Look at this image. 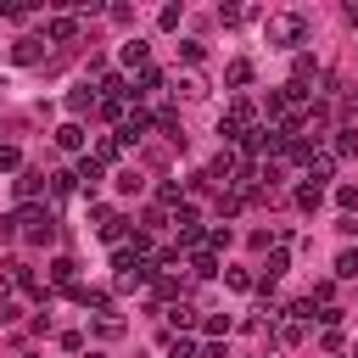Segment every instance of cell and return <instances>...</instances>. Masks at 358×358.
Returning <instances> with one entry per match:
<instances>
[{"label":"cell","instance_id":"1","mask_svg":"<svg viewBox=\"0 0 358 358\" xmlns=\"http://www.w3.org/2000/svg\"><path fill=\"white\" fill-rule=\"evenodd\" d=\"M263 39H268L274 50H291V45H302V39H308V17L280 11V17H268V22H263Z\"/></svg>","mask_w":358,"mask_h":358},{"label":"cell","instance_id":"2","mask_svg":"<svg viewBox=\"0 0 358 358\" xmlns=\"http://www.w3.org/2000/svg\"><path fill=\"white\" fill-rule=\"evenodd\" d=\"M151 123H157V117L134 106V117H123V129H117V140H123V145H134V140H145V134H151Z\"/></svg>","mask_w":358,"mask_h":358},{"label":"cell","instance_id":"3","mask_svg":"<svg viewBox=\"0 0 358 358\" xmlns=\"http://www.w3.org/2000/svg\"><path fill=\"white\" fill-rule=\"evenodd\" d=\"M101 179H106V162H95V157H78V185H84V196H90Z\"/></svg>","mask_w":358,"mask_h":358},{"label":"cell","instance_id":"4","mask_svg":"<svg viewBox=\"0 0 358 358\" xmlns=\"http://www.w3.org/2000/svg\"><path fill=\"white\" fill-rule=\"evenodd\" d=\"M90 106H101V95H95L90 84H73V90H67V112H90Z\"/></svg>","mask_w":358,"mask_h":358},{"label":"cell","instance_id":"5","mask_svg":"<svg viewBox=\"0 0 358 358\" xmlns=\"http://www.w3.org/2000/svg\"><path fill=\"white\" fill-rule=\"evenodd\" d=\"M229 173H241V162H235V151H218V157H213V168H207V179L229 185Z\"/></svg>","mask_w":358,"mask_h":358},{"label":"cell","instance_id":"6","mask_svg":"<svg viewBox=\"0 0 358 358\" xmlns=\"http://www.w3.org/2000/svg\"><path fill=\"white\" fill-rule=\"evenodd\" d=\"M39 45H45V39H34V34H22V39L11 45V56H17L22 67H34V62H39Z\"/></svg>","mask_w":358,"mask_h":358},{"label":"cell","instance_id":"7","mask_svg":"<svg viewBox=\"0 0 358 358\" xmlns=\"http://www.w3.org/2000/svg\"><path fill=\"white\" fill-rule=\"evenodd\" d=\"M224 84H229V90H241V84H252V62H246V56H235V62L224 67Z\"/></svg>","mask_w":358,"mask_h":358},{"label":"cell","instance_id":"8","mask_svg":"<svg viewBox=\"0 0 358 358\" xmlns=\"http://www.w3.org/2000/svg\"><path fill=\"white\" fill-rule=\"evenodd\" d=\"M330 157H358V129H336V140H330Z\"/></svg>","mask_w":358,"mask_h":358},{"label":"cell","instance_id":"9","mask_svg":"<svg viewBox=\"0 0 358 358\" xmlns=\"http://www.w3.org/2000/svg\"><path fill=\"white\" fill-rule=\"evenodd\" d=\"M11 185H17V196H22V201H28V196H39V190H45V185H50V179H45V173H39V168H28V173H22V179H11Z\"/></svg>","mask_w":358,"mask_h":358},{"label":"cell","instance_id":"10","mask_svg":"<svg viewBox=\"0 0 358 358\" xmlns=\"http://www.w3.org/2000/svg\"><path fill=\"white\" fill-rule=\"evenodd\" d=\"M56 145H62V151H84V129H78V123H62V129H56Z\"/></svg>","mask_w":358,"mask_h":358},{"label":"cell","instance_id":"11","mask_svg":"<svg viewBox=\"0 0 358 358\" xmlns=\"http://www.w3.org/2000/svg\"><path fill=\"white\" fill-rule=\"evenodd\" d=\"M330 168H336V157H308V185H319V190H324Z\"/></svg>","mask_w":358,"mask_h":358},{"label":"cell","instance_id":"12","mask_svg":"<svg viewBox=\"0 0 358 358\" xmlns=\"http://www.w3.org/2000/svg\"><path fill=\"white\" fill-rule=\"evenodd\" d=\"M296 207H302V213H319V207H324V190H319V185H296Z\"/></svg>","mask_w":358,"mask_h":358},{"label":"cell","instance_id":"13","mask_svg":"<svg viewBox=\"0 0 358 358\" xmlns=\"http://www.w3.org/2000/svg\"><path fill=\"white\" fill-rule=\"evenodd\" d=\"M285 263H291V257H285V252L274 246V252H268V268H263V291H268V285H274V280L285 274Z\"/></svg>","mask_w":358,"mask_h":358},{"label":"cell","instance_id":"14","mask_svg":"<svg viewBox=\"0 0 358 358\" xmlns=\"http://www.w3.org/2000/svg\"><path fill=\"white\" fill-rule=\"evenodd\" d=\"M123 67H140L145 73V39H129L123 45Z\"/></svg>","mask_w":358,"mask_h":358},{"label":"cell","instance_id":"15","mask_svg":"<svg viewBox=\"0 0 358 358\" xmlns=\"http://www.w3.org/2000/svg\"><path fill=\"white\" fill-rule=\"evenodd\" d=\"M190 274H196V280H213V274H218L213 252H196V257H190Z\"/></svg>","mask_w":358,"mask_h":358},{"label":"cell","instance_id":"16","mask_svg":"<svg viewBox=\"0 0 358 358\" xmlns=\"http://www.w3.org/2000/svg\"><path fill=\"white\" fill-rule=\"evenodd\" d=\"M117 157H123V140H117V134H112V140H101V145H95V162H117Z\"/></svg>","mask_w":358,"mask_h":358},{"label":"cell","instance_id":"17","mask_svg":"<svg viewBox=\"0 0 358 358\" xmlns=\"http://www.w3.org/2000/svg\"><path fill=\"white\" fill-rule=\"evenodd\" d=\"M73 268H78L73 257H56V263H50V280H56V285H73Z\"/></svg>","mask_w":358,"mask_h":358},{"label":"cell","instance_id":"18","mask_svg":"<svg viewBox=\"0 0 358 358\" xmlns=\"http://www.w3.org/2000/svg\"><path fill=\"white\" fill-rule=\"evenodd\" d=\"M168 324H173V330H190V324H196V308H185V302L168 308Z\"/></svg>","mask_w":358,"mask_h":358},{"label":"cell","instance_id":"19","mask_svg":"<svg viewBox=\"0 0 358 358\" xmlns=\"http://www.w3.org/2000/svg\"><path fill=\"white\" fill-rule=\"evenodd\" d=\"M73 34H78L73 17H50V39H73Z\"/></svg>","mask_w":358,"mask_h":358},{"label":"cell","instance_id":"20","mask_svg":"<svg viewBox=\"0 0 358 358\" xmlns=\"http://www.w3.org/2000/svg\"><path fill=\"white\" fill-rule=\"evenodd\" d=\"M179 95H185V101H201V95H207V84L190 73V78H179Z\"/></svg>","mask_w":358,"mask_h":358},{"label":"cell","instance_id":"21","mask_svg":"<svg viewBox=\"0 0 358 358\" xmlns=\"http://www.w3.org/2000/svg\"><path fill=\"white\" fill-rule=\"evenodd\" d=\"M224 285H229V291H252V274H246V268H224Z\"/></svg>","mask_w":358,"mask_h":358},{"label":"cell","instance_id":"22","mask_svg":"<svg viewBox=\"0 0 358 358\" xmlns=\"http://www.w3.org/2000/svg\"><path fill=\"white\" fill-rule=\"evenodd\" d=\"M336 274H341V280H358V252H341V257H336Z\"/></svg>","mask_w":358,"mask_h":358},{"label":"cell","instance_id":"23","mask_svg":"<svg viewBox=\"0 0 358 358\" xmlns=\"http://www.w3.org/2000/svg\"><path fill=\"white\" fill-rule=\"evenodd\" d=\"M201 330H207V336H224V330H229V313H213V319H201Z\"/></svg>","mask_w":358,"mask_h":358},{"label":"cell","instance_id":"24","mask_svg":"<svg viewBox=\"0 0 358 358\" xmlns=\"http://www.w3.org/2000/svg\"><path fill=\"white\" fill-rule=\"evenodd\" d=\"M157 201L162 207H179V185H157Z\"/></svg>","mask_w":358,"mask_h":358},{"label":"cell","instance_id":"25","mask_svg":"<svg viewBox=\"0 0 358 358\" xmlns=\"http://www.w3.org/2000/svg\"><path fill=\"white\" fill-rule=\"evenodd\" d=\"M336 201L341 207H358V185H336Z\"/></svg>","mask_w":358,"mask_h":358},{"label":"cell","instance_id":"26","mask_svg":"<svg viewBox=\"0 0 358 358\" xmlns=\"http://www.w3.org/2000/svg\"><path fill=\"white\" fill-rule=\"evenodd\" d=\"M168 358H196V347H190V341L179 336V341H168Z\"/></svg>","mask_w":358,"mask_h":358},{"label":"cell","instance_id":"27","mask_svg":"<svg viewBox=\"0 0 358 358\" xmlns=\"http://www.w3.org/2000/svg\"><path fill=\"white\" fill-rule=\"evenodd\" d=\"M17 162H22V151L17 145H0V168H17Z\"/></svg>","mask_w":358,"mask_h":358},{"label":"cell","instance_id":"28","mask_svg":"<svg viewBox=\"0 0 358 358\" xmlns=\"http://www.w3.org/2000/svg\"><path fill=\"white\" fill-rule=\"evenodd\" d=\"M196 358H224V347H218V341H213V347H201V352H196Z\"/></svg>","mask_w":358,"mask_h":358},{"label":"cell","instance_id":"29","mask_svg":"<svg viewBox=\"0 0 358 358\" xmlns=\"http://www.w3.org/2000/svg\"><path fill=\"white\" fill-rule=\"evenodd\" d=\"M347 112H352V117H358V90H352V95H347Z\"/></svg>","mask_w":358,"mask_h":358},{"label":"cell","instance_id":"30","mask_svg":"<svg viewBox=\"0 0 358 358\" xmlns=\"http://www.w3.org/2000/svg\"><path fill=\"white\" fill-rule=\"evenodd\" d=\"M22 358H34V352H22Z\"/></svg>","mask_w":358,"mask_h":358},{"label":"cell","instance_id":"31","mask_svg":"<svg viewBox=\"0 0 358 358\" xmlns=\"http://www.w3.org/2000/svg\"><path fill=\"white\" fill-rule=\"evenodd\" d=\"M90 358H101V352H90Z\"/></svg>","mask_w":358,"mask_h":358},{"label":"cell","instance_id":"32","mask_svg":"<svg viewBox=\"0 0 358 358\" xmlns=\"http://www.w3.org/2000/svg\"><path fill=\"white\" fill-rule=\"evenodd\" d=\"M252 358H263V352H252Z\"/></svg>","mask_w":358,"mask_h":358}]
</instances>
